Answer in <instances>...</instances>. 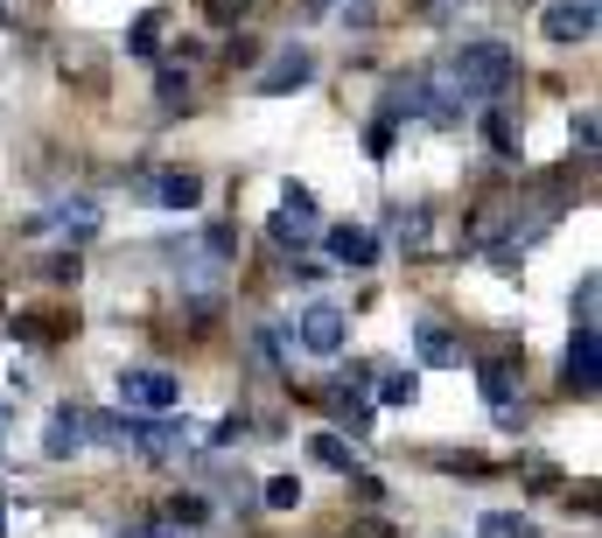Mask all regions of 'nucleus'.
Here are the masks:
<instances>
[{"label": "nucleus", "instance_id": "nucleus-32", "mask_svg": "<svg viewBox=\"0 0 602 538\" xmlns=\"http://www.w3.org/2000/svg\"><path fill=\"white\" fill-rule=\"evenodd\" d=\"M595 141H602L595 112H575V147H581V154H595Z\"/></svg>", "mask_w": 602, "mask_h": 538}, {"label": "nucleus", "instance_id": "nucleus-30", "mask_svg": "<svg viewBox=\"0 0 602 538\" xmlns=\"http://www.w3.org/2000/svg\"><path fill=\"white\" fill-rule=\"evenodd\" d=\"M238 440H246V413H224L211 427V448H238Z\"/></svg>", "mask_w": 602, "mask_h": 538}, {"label": "nucleus", "instance_id": "nucleus-13", "mask_svg": "<svg viewBox=\"0 0 602 538\" xmlns=\"http://www.w3.org/2000/svg\"><path fill=\"white\" fill-rule=\"evenodd\" d=\"M477 392L491 399L498 413H512V399H519V363H504V357H491V363H483V371H477Z\"/></svg>", "mask_w": 602, "mask_h": 538}, {"label": "nucleus", "instance_id": "nucleus-14", "mask_svg": "<svg viewBox=\"0 0 602 538\" xmlns=\"http://www.w3.org/2000/svg\"><path fill=\"white\" fill-rule=\"evenodd\" d=\"M155 197H161V210H197V203H203V176H190V168H168V176L155 182Z\"/></svg>", "mask_w": 602, "mask_h": 538}, {"label": "nucleus", "instance_id": "nucleus-5", "mask_svg": "<svg viewBox=\"0 0 602 538\" xmlns=\"http://www.w3.org/2000/svg\"><path fill=\"white\" fill-rule=\"evenodd\" d=\"M602 384V336H595V322H575V336H568V392L589 399Z\"/></svg>", "mask_w": 602, "mask_h": 538}, {"label": "nucleus", "instance_id": "nucleus-2", "mask_svg": "<svg viewBox=\"0 0 602 538\" xmlns=\"http://www.w3.org/2000/svg\"><path fill=\"white\" fill-rule=\"evenodd\" d=\"M190 419H176V413H155V419H134L126 413V448H141L147 461H176L182 448H190Z\"/></svg>", "mask_w": 602, "mask_h": 538}, {"label": "nucleus", "instance_id": "nucleus-26", "mask_svg": "<svg viewBox=\"0 0 602 538\" xmlns=\"http://www.w3.org/2000/svg\"><path fill=\"white\" fill-rule=\"evenodd\" d=\"M483 141H491V154L512 161V120H504V112H483Z\"/></svg>", "mask_w": 602, "mask_h": 538}, {"label": "nucleus", "instance_id": "nucleus-9", "mask_svg": "<svg viewBox=\"0 0 602 538\" xmlns=\"http://www.w3.org/2000/svg\"><path fill=\"white\" fill-rule=\"evenodd\" d=\"M78 448H85V413L78 406H56L49 413V434H43V455L49 461H70Z\"/></svg>", "mask_w": 602, "mask_h": 538}, {"label": "nucleus", "instance_id": "nucleus-22", "mask_svg": "<svg viewBox=\"0 0 602 538\" xmlns=\"http://www.w3.org/2000/svg\"><path fill=\"white\" fill-rule=\"evenodd\" d=\"M259 504H267V511H294L301 483H294V475H274V483H259Z\"/></svg>", "mask_w": 602, "mask_h": 538}, {"label": "nucleus", "instance_id": "nucleus-35", "mask_svg": "<svg viewBox=\"0 0 602 538\" xmlns=\"http://www.w3.org/2000/svg\"><path fill=\"white\" fill-rule=\"evenodd\" d=\"M350 490H357V504H379V496H386V483H379V475H365V469L350 475Z\"/></svg>", "mask_w": 602, "mask_h": 538}, {"label": "nucleus", "instance_id": "nucleus-4", "mask_svg": "<svg viewBox=\"0 0 602 538\" xmlns=\"http://www.w3.org/2000/svg\"><path fill=\"white\" fill-rule=\"evenodd\" d=\"M301 350H315V357H344V343H350V315L344 307H330V301H315L309 315H301Z\"/></svg>", "mask_w": 602, "mask_h": 538}, {"label": "nucleus", "instance_id": "nucleus-33", "mask_svg": "<svg viewBox=\"0 0 602 538\" xmlns=\"http://www.w3.org/2000/svg\"><path fill=\"white\" fill-rule=\"evenodd\" d=\"M246 8H253V0H203V14H211V22H238Z\"/></svg>", "mask_w": 602, "mask_h": 538}, {"label": "nucleus", "instance_id": "nucleus-25", "mask_svg": "<svg viewBox=\"0 0 602 538\" xmlns=\"http://www.w3.org/2000/svg\"><path fill=\"white\" fill-rule=\"evenodd\" d=\"M203 517H211V504H203V496H176V504H168V517H161V525H203Z\"/></svg>", "mask_w": 602, "mask_h": 538}, {"label": "nucleus", "instance_id": "nucleus-1", "mask_svg": "<svg viewBox=\"0 0 602 538\" xmlns=\"http://www.w3.org/2000/svg\"><path fill=\"white\" fill-rule=\"evenodd\" d=\"M448 77H456V91L469 105H483V99H504V91L519 85V56H512V43H462L456 49V64H448Z\"/></svg>", "mask_w": 602, "mask_h": 538}, {"label": "nucleus", "instance_id": "nucleus-19", "mask_svg": "<svg viewBox=\"0 0 602 538\" xmlns=\"http://www.w3.org/2000/svg\"><path fill=\"white\" fill-rule=\"evenodd\" d=\"M85 440H99V448H120V455H126V413H85Z\"/></svg>", "mask_w": 602, "mask_h": 538}, {"label": "nucleus", "instance_id": "nucleus-3", "mask_svg": "<svg viewBox=\"0 0 602 538\" xmlns=\"http://www.w3.org/2000/svg\"><path fill=\"white\" fill-rule=\"evenodd\" d=\"M315 231H323V210H315V189L288 182V189H280V210H274V238H280V245H309Z\"/></svg>", "mask_w": 602, "mask_h": 538}, {"label": "nucleus", "instance_id": "nucleus-27", "mask_svg": "<svg viewBox=\"0 0 602 538\" xmlns=\"http://www.w3.org/2000/svg\"><path fill=\"white\" fill-rule=\"evenodd\" d=\"M386 224H392V231H400V238H406V245H421V238H427V210H392V217H386Z\"/></svg>", "mask_w": 602, "mask_h": 538}, {"label": "nucleus", "instance_id": "nucleus-16", "mask_svg": "<svg viewBox=\"0 0 602 538\" xmlns=\"http://www.w3.org/2000/svg\"><path fill=\"white\" fill-rule=\"evenodd\" d=\"M309 455L323 461V469H336V475H357V455H350V440H344V434H315V440H309Z\"/></svg>", "mask_w": 602, "mask_h": 538}, {"label": "nucleus", "instance_id": "nucleus-28", "mask_svg": "<svg viewBox=\"0 0 602 538\" xmlns=\"http://www.w3.org/2000/svg\"><path fill=\"white\" fill-rule=\"evenodd\" d=\"M43 273H49L56 287H78V273H85V259H78V253H56V259H43Z\"/></svg>", "mask_w": 602, "mask_h": 538}, {"label": "nucleus", "instance_id": "nucleus-36", "mask_svg": "<svg viewBox=\"0 0 602 538\" xmlns=\"http://www.w3.org/2000/svg\"><path fill=\"white\" fill-rule=\"evenodd\" d=\"M253 56H259L253 35H232V43H224V64H253Z\"/></svg>", "mask_w": 602, "mask_h": 538}, {"label": "nucleus", "instance_id": "nucleus-21", "mask_svg": "<svg viewBox=\"0 0 602 538\" xmlns=\"http://www.w3.org/2000/svg\"><path fill=\"white\" fill-rule=\"evenodd\" d=\"M379 399H386V406H413V399H421V378H413V371H386Z\"/></svg>", "mask_w": 602, "mask_h": 538}, {"label": "nucleus", "instance_id": "nucleus-34", "mask_svg": "<svg viewBox=\"0 0 602 538\" xmlns=\"http://www.w3.org/2000/svg\"><path fill=\"white\" fill-rule=\"evenodd\" d=\"M365 154H371V161H386V154H392V126H386V120L365 133Z\"/></svg>", "mask_w": 602, "mask_h": 538}, {"label": "nucleus", "instance_id": "nucleus-20", "mask_svg": "<svg viewBox=\"0 0 602 538\" xmlns=\"http://www.w3.org/2000/svg\"><path fill=\"white\" fill-rule=\"evenodd\" d=\"M155 99H161V112H182V105H190V77L168 64V70L155 77Z\"/></svg>", "mask_w": 602, "mask_h": 538}, {"label": "nucleus", "instance_id": "nucleus-29", "mask_svg": "<svg viewBox=\"0 0 602 538\" xmlns=\"http://www.w3.org/2000/svg\"><path fill=\"white\" fill-rule=\"evenodd\" d=\"M155 35H161V14H141L134 35H126V49H134V56H155Z\"/></svg>", "mask_w": 602, "mask_h": 538}, {"label": "nucleus", "instance_id": "nucleus-39", "mask_svg": "<svg viewBox=\"0 0 602 538\" xmlns=\"http://www.w3.org/2000/svg\"><path fill=\"white\" fill-rule=\"evenodd\" d=\"M323 8H336V0H309V14H323Z\"/></svg>", "mask_w": 602, "mask_h": 538}, {"label": "nucleus", "instance_id": "nucleus-23", "mask_svg": "<svg viewBox=\"0 0 602 538\" xmlns=\"http://www.w3.org/2000/svg\"><path fill=\"white\" fill-rule=\"evenodd\" d=\"M203 259H218V266L238 259V231L232 224H211V231H203Z\"/></svg>", "mask_w": 602, "mask_h": 538}, {"label": "nucleus", "instance_id": "nucleus-24", "mask_svg": "<svg viewBox=\"0 0 602 538\" xmlns=\"http://www.w3.org/2000/svg\"><path fill=\"white\" fill-rule=\"evenodd\" d=\"M323 399H330V406H336V413H344V419H350V434H371V413H365V406H357V399L344 392V384H330V392H323Z\"/></svg>", "mask_w": 602, "mask_h": 538}, {"label": "nucleus", "instance_id": "nucleus-7", "mask_svg": "<svg viewBox=\"0 0 602 538\" xmlns=\"http://www.w3.org/2000/svg\"><path fill=\"white\" fill-rule=\"evenodd\" d=\"M547 43H560V49H575V43H589L595 35V0H560V8H547Z\"/></svg>", "mask_w": 602, "mask_h": 538}, {"label": "nucleus", "instance_id": "nucleus-18", "mask_svg": "<svg viewBox=\"0 0 602 538\" xmlns=\"http://www.w3.org/2000/svg\"><path fill=\"white\" fill-rule=\"evenodd\" d=\"M70 329H78V315H22V322H14V336H29V343H64Z\"/></svg>", "mask_w": 602, "mask_h": 538}, {"label": "nucleus", "instance_id": "nucleus-38", "mask_svg": "<svg viewBox=\"0 0 602 538\" xmlns=\"http://www.w3.org/2000/svg\"><path fill=\"white\" fill-rule=\"evenodd\" d=\"M0 531H8V490H0Z\"/></svg>", "mask_w": 602, "mask_h": 538}, {"label": "nucleus", "instance_id": "nucleus-12", "mask_svg": "<svg viewBox=\"0 0 602 538\" xmlns=\"http://www.w3.org/2000/svg\"><path fill=\"white\" fill-rule=\"evenodd\" d=\"M330 253L350 266V273H371L379 266V238L371 231H357V224H344V231H330Z\"/></svg>", "mask_w": 602, "mask_h": 538}, {"label": "nucleus", "instance_id": "nucleus-17", "mask_svg": "<svg viewBox=\"0 0 602 538\" xmlns=\"http://www.w3.org/2000/svg\"><path fill=\"white\" fill-rule=\"evenodd\" d=\"M477 531L483 538H539V525H533V517H519V511H483Z\"/></svg>", "mask_w": 602, "mask_h": 538}, {"label": "nucleus", "instance_id": "nucleus-10", "mask_svg": "<svg viewBox=\"0 0 602 538\" xmlns=\"http://www.w3.org/2000/svg\"><path fill=\"white\" fill-rule=\"evenodd\" d=\"M413 357L442 371V363L462 357V343H456V329H448V322H413Z\"/></svg>", "mask_w": 602, "mask_h": 538}, {"label": "nucleus", "instance_id": "nucleus-37", "mask_svg": "<svg viewBox=\"0 0 602 538\" xmlns=\"http://www.w3.org/2000/svg\"><path fill=\"white\" fill-rule=\"evenodd\" d=\"M126 538H176V525H134Z\"/></svg>", "mask_w": 602, "mask_h": 538}, {"label": "nucleus", "instance_id": "nucleus-11", "mask_svg": "<svg viewBox=\"0 0 602 538\" xmlns=\"http://www.w3.org/2000/svg\"><path fill=\"white\" fill-rule=\"evenodd\" d=\"M35 224H56L64 238H91V231H99V203H91V197H64V203H49V217H35Z\"/></svg>", "mask_w": 602, "mask_h": 538}, {"label": "nucleus", "instance_id": "nucleus-6", "mask_svg": "<svg viewBox=\"0 0 602 538\" xmlns=\"http://www.w3.org/2000/svg\"><path fill=\"white\" fill-rule=\"evenodd\" d=\"M120 399H126V406H141V413H176L182 384L168 378V371H126L120 378Z\"/></svg>", "mask_w": 602, "mask_h": 538}, {"label": "nucleus", "instance_id": "nucleus-15", "mask_svg": "<svg viewBox=\"0 0 602 538\" xmlns=\"http://www.w3.org/2000/svg\"><path fill=\"white\" fill-rule=\"evenodd\" d=\"M421 105H427V77L413 70V77H400V85L386 91V126H392V120H413Z\"/></svg>", "mask_w": 602, "mask_h": 538}, {"label": "nucleus", "instance_id": "nucleus-31", "mask_svg": "<svg viewBox=\"0 0 602 538\" xmlns=\"http://www.w3.org/2000/svg\"><path fill=\"white\" fill-rule=\"evenodd\" d=\"M595 301H602V280L589 273V280L575 287V322H595Z\"/></svg>", "mask_w": 602, "mask_h": 538}, {"label": "nucleus", "instance_id": "nucleus-8", "mask_svg": "<svg viewBox=\"0 0 602 538\" xmlns=\"http://www.w3.org/2000/svg\"><path fill=\"white\" fill-rule=\"evenodd\" d=\"M309 77H315V56H309V49H294V43H288V49H280V56H274V64H267V70H259V99H280V91H294V85H309Z\"/></svg>", "mask_w": 602, "mask_h": 538}]
</instances>
